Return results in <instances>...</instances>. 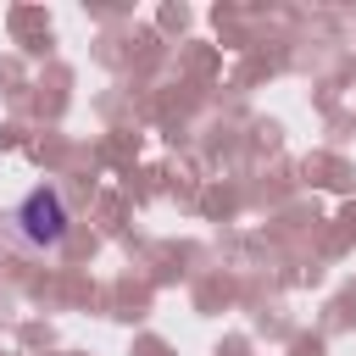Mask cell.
Returning <instances> with one entry per match:
<instances>
[{"mask_svg": "<svg viewBox=\"0 0 356 356\" xmlns=\"http://www.w3.org/2000/svg\"><path fill=\"white\" fill-rule=\"evenodd\" d=\"M11 234H17L28 250H39V256L61 250L67 234H72V206H67L61 184H33V189L11 206Z\"/></svg>", "mask_w": 356, "mask_h": 356, "instance_id": "1", "label": "cell"}]
</instances>
